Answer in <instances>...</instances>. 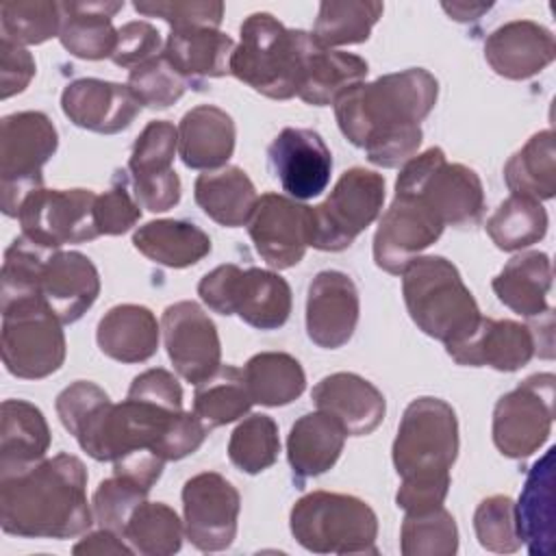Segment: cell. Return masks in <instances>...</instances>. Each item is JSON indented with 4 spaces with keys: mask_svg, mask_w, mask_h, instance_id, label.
I'll return each mask as SVG.
<instances>
[{
    "mask_svg": "<svg viewBox=\"0 0 556 556\" xmlns=\"http://www.w3.org/2000/svg\"><path fill=\"white\" fill-rule=\"evenodd\" d=\"M556 56L549 28L532 20H513L484 39V59L491 70L508 80H526L545 70Z\"/></svg>",
    "mask_w": 556,
    "mask_h": 556,
    "instance_id": "7402d4cb",
    "label": "cell"
},
{
    "mask_svg": "<svg viewBox=\"0 0 556 556\" xmlns=\"http://www.w3.org/2000/svg\"><path fill=\"white\" fill-rule=\"evenodd\" d=\"M439 98L437 78L424 67H408L358 83L334 100L343 137L363 148L378 167H402L421 146V122Z\"/></svg>",
    "mask_w": 556,
    "mask_h": 556,
    "instance_id": "6da1fadb",
    "label": "cell"
},
{
    "mask_svg": "<svg viewBox=\"0 0 556 556\" xmlns=\"http://www.w3.org/2000/svg\"><path fill=\"white\" fill-rule=\"evenodd\" d=\"M484 228L495 248L504 252H521L545 237L547 211L532 198L510 193L486 219Z\"/></svg>",
    "mask_w": 556,
    "mask_h": 556,
    "instance_id": "60d3db41",
    "label": "cell"
},
{
    "mask_svg": "<svg viewBox=\"0 0 556 556\" xmlns=\"http://www.w3.org/2000/svg\"><path fill=\"white\" fill-rule=\"evenodd\" d=\"M59 132L41 111H20L0 122V206L17 217L24 200L43 187L41 167L52 159Z\"/></svg>",
    "mask_w": 556,
    "mask_h": 556,
    "instance_id": "52a82bcc",
    "label": "cell"
},
{
    "mask_svg": "<svg viewBox=\"0 0 556 556\" xmlns=\"http://www.w3.org/2000/svg\"><path fill=\"white\" fill-rule=\"evenodd\" d=\"M39 295L61 324H74L98 300L100 274L83 252L54 250L46 261Z\"/></svg>",
    "mask_w": 556,
    "mask_h": 556,
    "instance_id": "603a6c76",
    "label": "cell"
},
{
    "mask_svg": "<svg viewBox=\"0 0 556 556\" xmlns=\"http://www.w3.org/2000/svg\"><path fill=\"white\" fill-rule=\"evenodd\" d=\"M74 554H132L135 549L115 532L111 530H96V532H89L85 534L74 547H72Z\"/></svg>",
    "mask_w": 556,
    "mask_h": 556,
    "instance_id": "91938a15",
    "label": "cell"
},
{
    "mask_svg": "<svg viewBox=\"0 0 556 556\" xmlns=\"http://www.w3.org/2000/svg\"><path fill=\"white\" fill-rule=\"evenodd\" d=\"M384 178L365 167H352L341 174L330 195L311 206L313 237L311 248L324 252H341L371 226L382 213Z\"/></svg>",
    "mask_w": 556,
    "mask_h": 556,
    "instance_id": "30bf717a",
    "label": "cell"
},
{
    "mask_svg": "<svg viewBox=\"0 0 556 556\" xmlns=\"http://www.w3.org/2000/svg\"><path fill=\"white\" fill-rule=\"evenodd\" d=\"M235 41L219 28H172L163 56L191 85L230 74Z\"/></svg>",
    "mask_w": 556,
    "mask_h": 556,
    "instance_id": "4316f807",
    "label": "cell"
},
{
    "mask_svg": "<svg viewBox=\"0 0 556 556\" xmlns=\"http://www.w3.org/2000/svg\"><path fill=\"white\" fill-rule=\"evenodd\" d=\"M391 456L400 478L450 476L458 456L454 408L430 395L413 400L400 419Z\"/></svg>",
    "mask_w": 556,
    "mask_h": 556,
    "instance_id": "ba28073f",
    "label": "cell"
},
{
    "mask_svg": "<svg viewBox=\"0 0 556 556\" xmlns=\"http://www.w3.org/2000/svg\"><path fill=\"white\" fill-rule=\"evenodd\" d=\"M445 350L458 365L517 371L536 354V339L528 324L480 317L478 326L465 339L445 345Z\"/></svg>",
    "mask_w": 556,
    "mask_h": 556,
    "instance_id": "44dd1931",
    "label": "cell"
},
{
    "mask_svg": "<svg viewBox=\"0 0 556 556\" xmlns=\"http://www.w3.org/2000/svg\"><path fill=\"white\" fill-rule=\"evenodd\" d=\"M193 198L213 222L226 228H239L248 224L258 193L241 167L226 165L200 174L193 185Z\"/></svg>",
    "mask_w": 556,
    "mask_h": 556,
    "instance_id": "e575fe53",
    "label": "cell"
},
{
    "mask_svg": "<svg viewBox=\"0 0 556 556\" xmlns=\"http://www.w3.org/2000/svg\"><path fill=\"white\" fill-rule=\"evenodd\" d=\"M141 217V204L135 193L128 191L126 172H117L113 187L96 198L93 219L98 235H124L128 232Z\"/></svg>",
    "mask_w": 556,
    "mask_h": 556,
    "instance_id": "816d5d0a",
    "label": "cell"
},
{
    "mask_svg": "<svg viewBox=\"0 0 556 556\" xmlns=\"http://www.w3.org/2000/svg\"><path fill=\"white\" fill-rule=\"evenodd\" d=\"M178 152V128L167 119H152L135 139L128 174L141 208L165 213L180 202V178L172 163Z\"/></svg>",
    "mask_w": 556,
    "mask_h": 556,
    "instance_id": "9a60e30c",
    "label": "cell"
},
{
    "mask_svg": "<svg viewBox=\"0 0 556 556\" xmlns=\"http://www.w3.org/2000/svg\"><path fill=\"white\" fill-rule=\"evenodd\" d=\"M130 91L148 109H167L178 102L187 89V80L167 63L163 52L128 72Z\"/></svg>",
    "mask_w": 556,
    "mask_h": 556,
    "instance_id": "681fc988",
    "label": "cell"
},
{
    "mask_svg": "<svg viewBox=\"0 0 556 556\" xmlns=\"http://www.w3.org/2000/svg\"><path fill=\"white\" fill-rule=\"evenodd\" d=\"M150 491L143 489L141 484L132 482L126 476L113 473L111 478L102 480L91 497V510H93V521L119 534L124 539V528L132 515V510L146 500Z\"/></svg>",
    "mask_w": 556,
    "mask_h": 556,
    "instance_id": "7dc6e473",
    "label": "cell"
},
{
    "mask_svg": "<svg viewBox=\"0 0 556 556\" xmlns=\"http://www.w3.org/2000/svg\"><path fill=\"white\" fill-rule=\"evenodd\" d=\"M87 469L74 454H56L20 471L0 473V526L26 539H72L87 532Z\"/></svg>",
    "mask_w": 556,
    "mask_h": 556,
    "instance_id": "7a4b0ae2",
    "label": "cell"
},
{
    "mask_svg": "<svg viewBox=\"0 0 556 556\" xmlns=\"http://www.w3.org/2000/svg\"><path fill=\"white\" fill-rule=\"evenodd\" d=\"M50 428L43 413L26 400H4L0 406V473L20 471L46 458Z\"/></svg>",
    "mask_w": 556,
    "mask_h": 556,
    "instance_id": "836d02e7",
    "label": "cell"
},
{
    "mask_svg": "<svg viewBox=\"0 0 556 556\" xmlns=\"http://www.w3.org/2000/svg\"><path fill=\"white\" fill-rule=\"evenodd\" d=\"M280 437L269 415L254 413L245 417L230 434L228 458L243 473H261L278 460Z\"/></svg>",
    "mask_w": 556,
    "mask_h": 556,
    "instance_id": "bcb514c9",
    "label": "cell"
},
{
    "mask_svg": "<svg viewBox=\"0 0 556 556\" xmlns=\"http://www.w3.org/2000/svg\"><path fill=\"white\" fill-rule=\"evenodd\" d=\"M0 350L9 374L24 380L48 378L65 361L63 324L41 298L0 306Z\"/></svg>",
    "mask_w": 556,
    "mask_h": 556,
    "instance_id": "9c48e42d",
    "label": "cell"
},
{
    "mask_svg": "<svg viewBox=\"0 0 556 556\" xmlns=\"http://www.w3.org/2000/svg\"><path fill=\"white\" fill-rule=\"evenodd\" d=\"M161 332L176 374L198 384L222 365V343L208 313L198 302H174L163 311Z\"/></svg>",
    "mask_w": 556,
    "mask_h": 556,
    "instance_id": "e0dca14e",
    "label": "cell"
},
{
    "mask_svg": "<svg viewBox=\"0 0 556 556\" xmlns=\"http://www.w3.org/2000/svg\"><path fill=\"white\" fill-rule=\"evenodd\" d=\"M132 7L146 17H161L169 28H219L224 20V2L217 0H150Z\"/></svg>",
    "mask_w": 556,
    "mask_h": 556,
    "instance_id": "f907efd6",
    "label": "cell"
},
{
    "mask_svg": "<svg viewBox=\"0 0 556 556\" xmlns=\"http://www.w3.org/2000/svg\"><path fill=\"white\" fill-rule=\"evenodd\" d=\"M252 404L254 402L250 397L243 369L235 365H219L206 380L195 384L193 413L208 428V432L237 421L250 410Z\"/></svg>",
    "mask_w": 556,
    "mask_h": 556,
    "instance_id": "f35d334b",
    "label": "cell"
},
{
    "mask_svg": "<svg viewBox=\"0 0 556 556\" xmlns=\"http://www.w3.org/2000/svg\"><path fill=\"white\" fill-rule=\"evenodd\" d=\"M126 397L143 400V402L156 404V406L174 410V413L182 410V389H180L176 376L161 367L146 369L143 374H139L132 380Z\"/></svg>",
    "mask_w": 556,
    "mask_h": 556,
    "instance_id": "9f6ffc18",
    "label": "cell"
},
{
    "mask_svg": "<svg viewBox=\"0 0 556 556\" xmlns=\"http://www.w3.org/2000/svg\"><path fill=\"white\" fill-rule=\"evenodd\" d=\"M443 222L415 193H395L391 206L382 213L374 235V261L393 276L421 256L443 232Z\"/></svg>",
    "mask_w": 556,
    "mask_h": 556,
    "instance_id": "2e32d148",
    "label": "cell"
},
{
    "mask_svg": "<svg viewBox=\"0 0 556 556\" xmlns=\"http://www.w3.org/2000/svg\"><path fill=\"white\" fill-rule=\"evenodd\" d=\"M245 226L258 256L274 269H289L311 248L313 211L289 195L263 193Z\"/></svg>",
    "mask_w": 556,
    "mask_h": 556,
    "instance_id": "5bb4252c",
    "label": "cell"
},
{
    "mask_svg": "<svg viewBox=\"0 0 556 556\" xmlns=\"http://www.w3.org/2000/svg\"><path fill=\"white\" fill-rule=\"evenodd\" d=\"M289 528L293 539L313 554H378V517L356 495L306 493L293 504Z\"/></svg>",
    "mask_w": 556,
    "mask_h": 556,
    "instance_id": "5b68a950",
    "label": "cell"
},
{
    "mask_svg": "<svg viewBox=\"0 0 556 556\" xmlns=\"http://www.w3.org/2000/svg\"><path fill=\"white\" fill-rule=\"evenodd\" d=\"M348 432L328 413L315 410L302 415L289 432L287 458L298 482L317 478L339 460Z\"/></svg>",
    "mask_w": 556,
    "mask_h": 556,
    "instance_id": "1f68e13d",
    "label": "cell"
},
{
    "mask_svg": "<svg viewBox=\"0 0 556 556\" xmlns=\"http://www.w3.org/2000/svg\"><path fill=\"white\" fill-rule=\"evenodd\" d=\"M478 543L495 554H513L521 547L515 502L508 495L484 497L473 513Z\"/></svg>",
    "mask_w": 556,
    "mask_h": 556,
    "instance_id": "c3c4849f",
    "label": "cell"
},
{
    "mask_svg": "<svg viewBox=\"0 0 556 556\" xmlns=\"http://www.w3.org/2000/svg\"><path fill=\"white\" fill-rule=\"evenodd\" d=\"M384 4L369 0H326L319 4L313 37L324 48L354 46L369 39L371 28L382 17Z\"/></svg>",
    "mask_w": 556,
    "mask_h": 556,
    "instance_id": "ab89813d",
    "label": "cell"
},
{
    "mask_svg": "<svg viewBox=\"0 0 556 556\" xmlns=\"http://www.w3.org/2000/svg\"><path fill=\"white\" fill-rule=\"evenodd\" d=\"M441 7L456 22L478 20L484 11L491 9V4H484V2H443Z\"/></svg>",
    "mask_w": 556,
    "mask_h": 556,
    "instance_id": "94428289",
    "label": "cell"
},
{
    "mask_svg": "<svg viewBox=\"0 0 556 556\" xmlns=\"http://www.w3.org/2000/svg\"><path fill=\"white\" fill-rule=\"evenodd\" d=\"M52 252L54 250L39 245L24 235L13 239L2 261L0 306L30 300V298H41L39 282H41L46 261L50 258Z\"/></svg>",
    "mask_w": 556,
    "mask_h": 556,
    "instance_id": "ee69618b",
    "label": "cell"
},
{
    "mask_svg": "<svg viewBox=\"0 0 556 556\" xmlns=\"http://www.w3.org/2000/svg\"><path fill=\"white\" fill-rule=\"evenodd\" d=\"M267 159L280 187L293 200H311L330 182L332 154L321 135L311 128H282L269 143Z\"/></svg>",
    "mask_w": 556,
    "mask_h": 556,
    "instance_id": "ac0fdd59",
    "label": "cell"
},
{
    "mask_svg": "<svg viewBox=\"0 0 556 556\" xmlns=\"http://www.w3.org/2000/svg\"><path fill=\"white\" fill-rule=\"evenodd\" d=\"M317 410L332 415L348 434H371L384 419L387 402L382 391L352 371L324 376L311 393Z\"/></svg>",
    "mask_w": 556,
    "mask_h": 556,
    "instance_id": "cb8c5ba5",
    "label": "cell"
},
{
    "mask_svg": "<svg viewBox=\"0 0 556 556\" xmlns=\"http://www.w3.org/2000/svg\"><path fill=\"white\" fill-rule=\"evenodd\" d=\"M552 278L554 271L549 256L539 250H526L515 254L502 267L491 287L504 306L521 317L532 319L552 311L547 304Z\"/></svg>",
    "mask_w": 556,
    "mask_h": 556,
    "instance_id": "f1b7e54d",
    "label": "cell"
},
{
    "mask_svg": "<svg viewBox=\"0 0 556 556\" xmlns=\"http://www.w3.org/2000/svg\"><path fill=\"white\" fill-rule=\"evenodd\" d=\"M161 326L154 313L141 304H117L104 313L96 328V341L104 356L119 363H143L156 354Z\"/></svg>",
    "mask_w": 556,
    "mask_h": 556,
    "instance_id": "4dcf8cb0",
    "label": "cell"
},
{
    "mask_svg": "<svg viewBox=\"0 0 556 556\" xmlns=\"http://www.w3.org/2000/svg\"><path fill=\"white\" fill-rule=\"evenodd\" d=\"M235 139L232 117L215 104H200L189 109L178 124V156L189 169L213 172L226 167Z\"/></svg>",
    "mask_w": 556,
    "mask_h": 556,
    "instance_id": "484cf974",
    "label": "cell"
},
{
    "mask_svg": "<svg viewBox=\"0 0 556 556\" xmlns=\"http://www.w3.org/2000/svg\"><path fill=\"white\" fill-rule=\"evenodd\" d=\"M141 102L128 85L102 78L72 80L61 93L65 117L85 130L115 135L126 130L141 111Z\"/></svg>",
    "mask_w": 556,
    "mask_h": 556,
    "instance_id": "ffe728a7",
    "label": "cell"
},
{
    "mask_svg": "<svg viewBox=\"0 0 556 556\" xmlns=\"http://www.w3.org/2000/svg\"><path fill=\"white\" fill-rule=\"evenodd\" d=\"M109 402V395L104 389H100L96 382L89 380H76L70 387H65L54 402L56 415L63 424V428L70 434H76L85 421Z\"/></svg>",
    "mask_w": 556,
    "mask_h": 556,
    "instance_id": "db71d44e",
    "label": "cell"
},
{
    "mask_svg": "<svg viewBox=\"0 0 556 556\" xmlns=\"http://www.w3.org/2000/svg\"><path fill=\"white\" fill-rule=\"evenodd\" d=\"M521 543L532 556H552L556 549V504H554V447L547 450L528 471L519 502L515 504Z\"/></svg>",
    "mask_w": 556,
    "mask_h": 556,
    "instance_id": "d4e9b609",
    "label": "cell"
},
{
    "mask_svg": "<svg viewBox=\"0 0 556 556\" xmlns=\"http://www.w3.org/2000/svg\"><path fill=\"white\" fill-rule=\"evenodd\" d=\"M395 193L419 195L443 226L452 228H473L484 215L480 176L463 163H447L441 148L408 159L397 174Z\"/></svg>",
    "mask_w": 556,
    "mask_h": 556,
    "instance_id": "8992f818",
    "label": "cell"
},
{
    "mask_svg": "<svg viewBox=\"0 0 556 556\" xmlns=\"http://www.w3.org/2000/svg\"><path fill=\"white\" fill-rule=\"evenodd\" d=\"M239 35L241 39L230 59V74L271 100L298 96L311 33L287 28L271 13L256 11L243 20Z\"/></svg>",
    "mask_w": 556,
    "mask_h": 556,
    "instance_id": "277c9868",
    "label": "cell"
},
{
    "mask_svg": "<svg viewBox=\"0 0 556 556\" xmlns=\"http://www.w3.org/2000/svg\"><path fill=\"white\" fill-rule=\"evenodd\" d=\"M185 523L176 510L163 502H141L126 528L124 541L143 556H169L182 545Z\"/></svg>",
    "mask_w": 556,
    "mask_h": 556,
    "instance_id": "b9f144b4",
    "label": "cell"
},
{
    "mask_svg": "<svg viewBox=\"0 0 556 556\" xmlns=\"http://www.w3.org/2000/svg\"><path fill=\"white\" fill-rule=\"evenodd\" d=\"M367 72L369 65L365 59L352 52L324 48L311 33L302 61L298 98L313 106L334 104L343 91L363 83Z\"/></svg>",
    "mask_w": 556,
    "mask_h": 556,
    "instance_id": "83f0119b",
    "label": "cell"
},
{
    "mask_svg": "<svg viewBox=\"0 0 556 556\" xmlns=\"http://www.w3.org/2000/svg\"><path fill=\"white\" fill-rule=\"evenodd\" d=\"M208 428L200 421L195 413L180 410L167 426L165 434L159 441L156 454L167 460H180L189 454H193L206 439Z\"/></svg>",
    "mask_w": 556,
    "mask_h": 556,
    "instance_id": "11a10c76",
    "label": "cell"
},
{
    "mask_svg": "<svg viewBox=\"0 0 556 556\" xmlns=\"http://www.w3.org/2000/svg\"><path fill=\"white\" fill-rule=\"evenodd\" d=\"M291 287L276 271L248 267L239 269L232 295L230 315H239L248 326L258 330H276L291 315Z\"/></svg>",
    "mask_w": 556,
    "mask_h": 556,
    "instance_id": "d6a6232c",
    "label": "cell"
},
{
    "mask_svg": "<svg viewBox=\"0 0 556 556\" xmlns=\"http://www.w3.org/2000/svg\"><path fill=\"white\" fill-rule=\"evenodd\" d=\"M33 54L11 41L0 39V98L7 100L15 93H22L35 76Z\"/></svg>",
    "mask_w": 556,
    "mask_h": 556,
    "instance_id": "680465c9",
    "label": "cell"
},
{
    "mask_svg": "<svg viewBox=\"0 0 556 556\" xmlns=\"http://www.w3.org/2000/svg\"><path fill=\"white\" fill-rule=\"evenodd\" d=\"M61 4V46L78 59L100 61L111 59L117 43L113 15L124 9V2L91 0V2H59Z\"/></svg>",
    "mask_w": 556,
    "mask_h": 556,
    "instance_id": "f546056e",
    "label": "cell"
},
{
    "mask_svg": "<svg viewBox=\"0 0 556 556\" xmlns=\"http://www.w3.org/2000/svg\"><path fill=\"white\" fill-rule=\"evenodd\" d=\"M245 384L254 404L285 406L306 389L300 361L287 352H258L243 367Z\"/></svg>",
    "mask_w": 556,
    "mask_h": 556,
    "instance_id": "74e56055",
    "label": "cell"
},
{
    "mask_svg": "<svg viewBox=\"0 0 556 556\" xmlns=\"http://www.w3.org/2000/svg\"><path fill=\"white\" fill-rule=\"evenodd\" d=\"M554 374H534L504 393L493 408V443L508 458H528L549 439Z\"/></svg>",
    "mask_w": 556,
    "mask_h": 556,
    "instance_id": "8fae6325",
    "label": "cell"
},
{
    "mask_svg": "<svg viewBox=\"0 0 556 556\" xmlns=\"http://www.w3.org/2000/svg\"><path fill=\"white\" fill-rule=\"evenodd\" d=\"M404 556H452L458 552V528L454 517L437 506L424 513H406L400 530Z\"/></svg>",
    "mask_w": 556,
    "mask_h": 556,
    "instance_id": "f6af8a7d",
    "label": "cell"
},
{
    "mask_svg": "<svg viewBox=\"0 0 556 556\" xmlns=\"http://www.w3.org/2000/svg\"><path fill=\"white\" fill-rule=\"evenodd\" d=\"M504 180L513 195L536 202L552 200L556 191V152L552 128L532 135L504 165Z\"/></svg>",
    "mask_w": 556,
    "mask_h": 556,
    "instance_id": "8d00e7d4",
    "label": "cell"
},
{
    "mask_svg": "<svg viewBox=\"0 0 556 556\" xmlns=\"http://www.w3.org/2000/svg\"><path fill=\"white\" fill-rule=\"evenodd\" d=\"M98 193L91 189H37L20 213L22 235L50 250H61L65 243H85L98 235L93 206Z\"/></svg>",
    "mask_w": 556,
    "mask_h": 556,
    "instance_id": "7c38bea8",
    "label": "cell"
},
{
    "mask_svg": "<svg viewBox=\"0 0 556 556\" xmlns=\"http://www.w3.org/2000/svg\"><path fill=\"white\" fill-rule=\"evenodd\" d=\"M450 476H424V478H402L395 493V504L404 513H424L443 506L450 491Z\"/></svg>",
    "mask_w": 556,
    "mask_h": 556,
    "instance_id": "6f0895ef",
    "label": "cell"
},
{
    "mask_svg": "<svg viewBox=\"0 0 556 556\" xmlns=\"http://www.w3.org/2000/svg\"><path fill=\"white\" fill-rule=\"evenodd\" d=\"M361 300L354 280L337 269L319 271L306 293V334L324 350L345 345L358 324Z\"/></svg>",
    "mask_w": 556,
    "mask_h": 556,
    "instance_id": "d6986e66",
    "label": "cell"
},
{
    "mask_svg": "<svg viewBox=\"0 0 556 556\" xmlns=\"http://www.w3.org/2000/svg\"><path fill=\"white\" fill-rule=\"evenodd\" d=\"M239 491L222 473L202 471L182 486L185 536L200 552H222L237 536Z\"/></svg>",
    "mask_w": 556,
    "mask_h": 556,
    "instance_id": "4fadbf2b",
    "label": "cell"
},
{
    "mask_svg": "<svg viewBox=\"0 0 556 556\" xmlns=\"http://www.w3.org/2000/svg\"><path fill=\"white\" fill-rule=\"evenodd\" d=\"M400 276L406 311L424 334L452 345L478 326L480 308L445 256H417Z\"/></svg>",
    "mask_w": 556,
    "mask_h": 556,
    "instance_id": "3957f363",
    "label": "cell"
},
{
    "mask_svg": "<svg viewBox=\"0 0 556 556\" xmlns=\"http://www.w3.org/2000/svg\"><path fill=\"white\" fill-rule=\"evenodd\" d=\"M163 39L156 26L146 20L126 22L117 28V43L111 54V61L117 67L135 70L137 65L159 56L163 52Z\"/></svg>",
    "mask_w": 556,
    "mask_h": 556,
    "instance_id": "f5cc1de1",
    "label": "cell"
},
{
    "mask_svg": "<svg viewBox=\"0 0 556 556\" xmlns=\"http://www.w3.org/2000/svg\"><path fill=\"white\" fill-rule=\"evenodd\" d=\"M61 4L52 0H7L0 4V35L22 48L37 46L61 30Z\"/></svg>",
    "mask_w": 556,
    "mask_h": 556,
    "instance_id": "7bdbcfd3",
    "label": "cell"
},
{
    "mask_svg": "<svg viewBox=\"0 0 556 556\" xmlns=\"http://www.w3.org/2000/svg\"><path fill=\"white\" fill-rule=\"evenodd\" d=\"M132 245L152 263L182 269L211 252L208 235L182 219H154L132 232Z\"/></svg>",
    "mask_w": 556,
    "mask_h": 556,
    "instance_id": "d590c367",
    "label": "cell"
}]
</instances>
